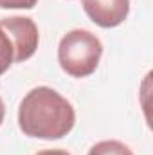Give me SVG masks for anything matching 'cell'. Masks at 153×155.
I'll list each match as a JSON object with an SVG mask.
<instances>
[{
    "instance_id": "cell-1",
    "label": "cell",
    "mask_w": 153,
    "mask_h": 155,
    "mask_svg": "<svg viewBox=\"0 0 153 155\" xmlns=\"http://www.w3.org/2000/svg\"><path fill=\"white\" fill-rule=\"evenodd\" d=\"M76 124L74 107L54 88L36 87L18 107V126L27 137L61 139Z\"/></svg>"
},
{
    "instance_id": "cell-2",
    "label": "cell",
    "mask_w": 153,
    "mask_h": 155,
    "mask_svg": "<svg viewBox=\"0 0 153 155\" xmlns=\"http://www.w3.org/2000/svg\"><path fill=\"white\" fill-rule=\"evenodd\" d=\"M103 56V43L85 29L69 31L58 45V61L63 72L72 78H86L96 72Z\"/></svg>"
},
{
    "instance_id": "cell-3",
    "label": "cell",
    "mask_w": 153,
    "mask_h": 155,
    "mask_svg": "<svg viewBox=\"0 0 153 155\" xmlns=\"http://www.w3.org/2000/svg\"><path fill=\"white\" fill-rule=\"evenodd\" d=\"M0 25L13 43L15 63H22L29 60L36 52L40 43V33L34 20L27 16H11V18H2Z\"/></svg>"
},
{
    "instance_id": "cell-4",
    "label": "cell",
    "mask_w": 153,
    "mask_h": 155,
    "mask_svg": "<svg viewBox=\"0 0 153 155\" xmlns=\"http://www.w3.org/2000/svg\"><path fill=\"white\" fill-rule=\"evenodd\" d=\"M86 16L103 29L121 25L130 13V0H81Z\"/></svg>"
},
{
    "instance_id": "cell-5",
    "label": "cell",
    "mask_w": 153,
    "mask_h": 155,
    "mask_svg": "<svg viewBox=\"0 0 153 155\" xmlns=\"http://www.w3.org/2000/svg\"><path fill=\"white\" fill-rule=\"evenodd\" d=\"M88 155H133V152H132L124 143L108 139V141L96 143V144L88 150Z\"/></svg>"
},
{
    "instance_id": "cell-6",
    "label": "cell",
    "mask_w": 153,
    "mask_h": 155,
    "mask_svg": "<svg viewBox=\"0 0 153 155\" xmlns=\"http://www.w3.org/2000/svg\"><path fill=\"white\" fill-rule=\"evenodd\" d=\"M15 63V49L7 36V33L0 25V76L9 71V67Z\"/></svg>"
},
{
    "instance_id": "cell-7",
    "label": "cell",
    "mask_w": 153,
    "mask_h": 155,
    "mask_svg": "<svg viewBox=\"0 0 153 155\" xmlns=\"http://www.w3.org/2000/svg\"><path fill=\"white\" fill-rule=\"evenodd\" d=\"M38 0H0V7L4 9H33Z\"/></svg>"
},
{
    "instance_id": "cell-8",
    "label": "cell",
    "mask_w": 153,
    "mask_h": 155,
    "mask_svg": "<svg viewBox=\"0 0 153 155\" xmlns=\"http://www.w3.org/2000/svg\"><path fill=\"white\" fill-rule=\"evenodd\" d=\"M34 155H72V153H69L67 150H41Z\"/></svg>"
},
{
    "instance_id": "cell-9",
    "label": "cell",
    "mask_w": 153,
    "mask_h": 155,
    "mask_svg": "<svg viewBox=\"0 0 153 155\" xmlns=\"http://www.w3.org/2000/svg\"><path fill=\"white\" fill-rule=\"evenodd\" d=\"M4 116H5V107H4V101H2V97H0V124H2V121H4Z\"/></svg>"
}]
</instances>
